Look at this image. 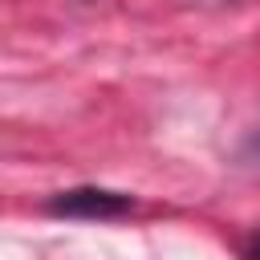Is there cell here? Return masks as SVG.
Instances as JSON below:
<instances>
[{
	"instance_id": "cell-1",
	"label": "cell",
	"mask_w": 260,
	"mask_h": 260,
	"mask_svg": "<svg viewBox=\"0 0 260 260\" xmlns=\"http://www.w3.org/2000/svg\"><path fill=\"white\" fill-rule=\"evenodd\" d=\"M130 207H134L130 195L106 191V187H73V191H61L49 199L53 215H77V219H110V215H122Z\"/></svg>"
},
{
	"instance_id": "cell-2",
	"label": "cell",
	"mask_w": 260,
	"mask_h": 260,
	"mask_svg": "<svg viewBox=\"0 0 260 260\" xmlns=\"http://www.w3.org/2000/svg\"><path fill=\"white\" fill-rule=\"evenodd\" d=\"M252 260H260V236H256V244H252Z\"/></svg>"
}]
</instances>
